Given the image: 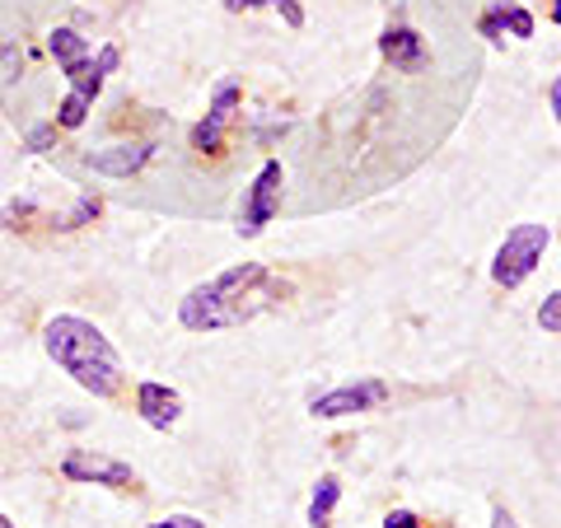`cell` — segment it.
<instances>
[{
	"instance_id": "8fae6325",
	"label": "cell",
	"mask_w": 561,
	"mask_h": 528,
	"mask_svg": "<svg viewBox=\"0 0 561 528\" xmlns=\"http://www.w3.org/2000/svg\"><path fill=\"white\" fill-rule=\"evenodd\" d=\"M478 28L491 43H505V33H511V38H534V14L524 5H515V0H496V5L482 14Z\"/></svg>"
},
{
	"instance_id": "9a60e30c",
	"label": "cell",
	"mask_w": 561,
	"mask_h": 528,
	"mask_svg": "<svg viewBox=\"0 0 561 528\" xmlns=\"http://www.w3.org/2000/svg\"><path fill=\"white\" fill-rule=\"evenodd\" d=\"M383 528H426V524H421V519L412 515V509H393V515L383 519Z\"/></svg>"
},
{
	"instance_id": "9c48e42d",
	"label": "cell",
	"mask_w": 561,
	"mask_h": 528,
	"mask_svg": "<svg viewBox=\"0 0 561 528\" xmlns=\"http://www.w3.org/2000/svg\"><path fill=\"white\" fill-rule=\"evenodd\" d=\"M136 412H140V421H146L150 431H173L183 421V398L169 389V383H154V379H146L136 389Z\"/></svg>"
},
{
	"instance_id": "ba28073f",
	"label": "cell",
	"mask_w": 561,
	"mask_h": 528,
	"mask_svg": "<svg viewBox=\"0 0 561 528\" xmlns=\"http://www.w3.org/2000/svg\"><path fill=\"white\" fill-rule=\"evenodd\" d=\"M239 99H243V90H239V80H220L216 84V94H210V108H206V117L192 127V150H220V140H225V127H230V117L239 113Z\"/></svg>"
},
{
	"instance_id": "d6986e66",
	"label": "cell",
	"mask_w": 561,
	"mask_h": 528,
	"mask_svg": "<svg viewBox=\"0 0 561 528\" xmlns=\"http://www.w3.org/2000/svg\"><path fill=\"white\" fill-rule=\"evenodd\" d=\"M548 103H552V113H557V108H561V84H557V80H552V84H548Z\"/></svg>"
},
{
	"instance_id": "2e32d148",
	"label": "cell",
	"mask_w": 561,
	"mask_h": 528,
	"mask_svg": "<svg viewBox=\"0 0 561 528\" xmlns=\"http://www.w3.org/2000/svg\"><path fill=\"white\" fill-rule=\"evenodd\" d=\"M150 528H206L197 515H169V519H160V524H150Z\"/></svg>"
},
{
	"instance_id": "3957f363",
	"label": "cell",
	"mask_w": 561,
	"mask_h": 528,
	"mask_svg": "<svg viewBox=\"0 0 561 528\" xmlns=\"http://www.w3.org/2000/svg\"><path fill=\"white\" fill-rule=\"evenodd\" d=\"M47 47H51V57H57V66L66 70V80H70V94L57 103V127L76 131V127H84V117H90L94 99L103 90V80H108L113 70L122 66V47L117 43H103L94 51L76 28H51Z\"/></svg>"
},
{
	"instance_id": "7a4b0ae2",
	"label": "cell",
	"mask_w": 561,
	"mask_h": 528,
	"mask_svg": "<svg viewBox=\"0 0 561 528\" xmlns=\"http://www.w3.org/2000/svg\"><path fill=\"white\" fill-rule=\"evenodd\" d=\"M43 346H47V356L57 360L84 393L113 398L122 389V356H117V346L103 337V332L90 319L57 313V319L43 328Z\"/></svg>"
},
{
	"instance_id": "8992f818",
	"label": "cell",
	"mask_w": 561,
	"mask_h": 528,
	"mask_svg": "<svg viewBox=\"0 0 561 528\" xmlns=\"http://www.w3.org/2000/svg\"><path fill=\"white\" fill-rule=\"evenodd\" d=\"M61 478L80 482V486H136V468L113 459V454H94V449H70L61 459Z\"/></svg>"
},
{
	"instance_id": "30bf717a",
	"label": "cell",
	"mask_w": 561,
	"mask_h": 528,
	"mask_svg": "<svg viewBox=\"0 0 561 528\" xmlns=\"http://www.w3.org/2000/svg\"><path fill=\"white\" fill-rule=\"evenodd\" d=\"M154 160V146H113V150H90L84 154V164L103 179H131Z\"/></svg>"
},
{
	"instance_id": "5bb4252c",
	"label": "cell",
	"mask_w": 561,
	"mask_h": 528,
	"mask_svg": "<svg viewBox=\"0 0 561 528\" xmlns=\"http://www.w3.org/2000/svg\"><path fill=\"white\" fill-rule=\"evenodd\" d=\"M538 323H542V332H548V337H557V332H561V295H557V290H552L548 299H542Z\"/></svg>"
},
{
	"instance_id": "5b68a950",
	"label": "cell",
	"mask_w": 561,
	"mask_h": 528,
	"mask_svg": "<svg viewBox=\"0 0 561 528\" xmlns=\"http://www.w3.org/2000/svg\"><path fill=\"white\" fill-rule=\"evenodd\" d=\"M280 187H286V169H280V160H267L257 169V179L249 187V202H243V210H239V234L243 239H257L272 225L276 206H280Z\"/></svg>"
},
{
	"instance_id": "277c9868",
	"label": "cell",
	"mask_w": 561,
	"mask_h": 528,
	"mask_svg": "<svg viewBox=\"0 0 561 528\" xmlns=\"http://www.w3.org/2000/svg\"><path fill=\"white\" fill-rule=\"evenodd\" d=\"M548 249H552V230H548V225H538V220L515 225V230L505 234V243L496 249V262H491V280L505 286V290L524 286V280L538 272V262H542V253H548Z\"/></svg>"
},
{
	"instance_id": "ac0fdd59",
	"label": "cell",
	"mask_w": 561,
	"mask_h": 528,
	"mask_svg": "<svg viewBox=\"0 0 561 528\" xmlns=\"http://www.w3.org/2000/svg\"><path fill=\"white\" fill-rule=\"evenodd\" d=\"M257 5H276V0H225V10L239 14V10H257Z\"/></svg>"
},
{
	"instance_id": "6da1fadb",
	"label": "cell",
	"mask_w": 561,
	"mask_h": 528,
	"mask_svg": "<svg viewBox=\"0 0 561 528\" xmlns=\"http://www.w3.org/2000/svg\"><path fill=\"white\" fill-rule=\"evenodd\" d=\"M286 295H290V286L272 267L239 262V267H225L210 280H202V286H192L187 299L179 305V319L187 332H220V328L253 323L257 313L276 309Z\"/></svg>"
},
{
	"instance_id": "7c38bea8",
	"label": "cell",
	"mask_w": 561,
	"mask_h": 528,
	"mask_svg": "<svg viewBox=\"0 0 561 528\" xmlns=\"http://www.w3.org/2000/svg\"><path fill=\"white\" fill-rule=\"evenodd\" d=\"M379 51H383V61H389L393 70H421L426 66V43H421L412 28H389L379 38Z\"/></svg>"
},
{
	"instance_id": "ffe728a7",
	"label": "cell",
	"mask_w": 561,
	"mask_h": 528,
	"mask_svg": "<svg viewBox=\"0 0 561 528\" xmlns=\"http://www.w3.org/2000/svg\"><path fill=\"white\" fill-rule=\"evenodd\" d=\"M0 528H14V524H10V519H5V515H0Z\"/></svg>"
},
{
	"instance_id": "52a82bcc",
	"label": "cell",
	"mask_w": 561,
	"mask_h": 528,
	"mask_svg": "<svg viewBox=\"0 0 561 528\" xmlns=\"http://www.w3.org/2000/svg\"><path fill=\"white\" fill-rule=\"evenodd\" d=\"M383 398H389V383H383V379H351V383H342V389L319 393L309 402V412L319 421H337V416L370 412V408H379Z\"/></svg>"
},
{
	"instance_id": "4fadbf2b",
	"label": "cell",
	"mask_w": 561,
	"mask_h": 528,
	"mask_svg": "<svg viewBox=\"0 0 561 528\" xmlns=\"http://www.w3.org/2000/svg\"><path fill=\"white\" fill-rule=\"evenodd\" d=\"M342 501V482L337 478H319L313 486V501H309V528H332V509Z\"/></svg>"
},
{
	"instance_id": "e0dca14e",
	"label": "cell",
	"mask_w": 561,
	"mask_h": 528,
	"mask_svg": "<svg viewBox=\"0 0 561 528\" xmlns=\"http://www.w3.org/2000/svg\"><path fill=\"white\" fill-rule=\"evenodd\" d=\"M491 528H519V524H515V515H511V509H505V505H496V509H491Z\"/></svg>"
}]
</instances>
